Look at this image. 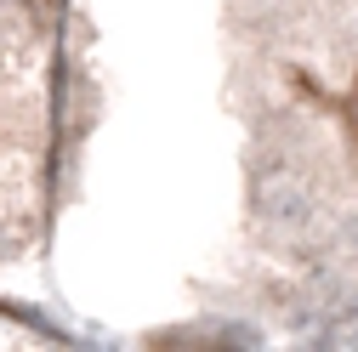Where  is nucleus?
<instances>
[]
</instances>
